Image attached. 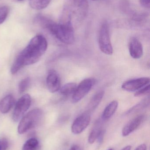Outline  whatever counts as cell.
Segmentation results:
<instances>
[{
	"instance_id": "f1b7e54d",
	"label": "cell",
	"mask_w": 150,
	"mask_h": 150,
	"mask_svg": "<svg viewBox=\"0 0 150 150\" xmlns=\"http://www.w3.org/2000/svg\"><path fill=\"white\" fill-rule=\"evenodd\" d=\"M113 150V149H108V150Z\"/></svg>"
},
{
	"instance_id": "603a6c76",
	"label": "cell",
	"mask_w": 150,
	"mask_h": 150,
	"mask_svg": "<svg viewBox=\"0 0 150 150\" xmlns=\"http://www.w3.org/2000/svg\"><path fill=\"white\" fill-rule=\"evenodd\" d=\"M8 147V142L5 138L0 140V150H6Z\"/></svg>"
},
{
	"instance_id": "5b68a950",
	"label": "cell",
	"mask_w": 150,
	"mask_h": 150,
	"mask_svg": "<svg viewBox=\"0 0 150 150\" xmlns=\"http://www.w3.org/2000/svg\"><path fill=\"white\" fill-rule=\"evenodd\" d=\"M96 82V80L93 78H87L83 80L77 86L75 91L72 95V102L77 103L82 99L91 90Z\"/></svg>"
},
{
	"instance_id": "8992f818",
	"label": "cell",
	"mask_w": 150,
	"mask_h": 150,
	"mask_svg": "<svg viewBox=\"0 0 150 150\" xmlns=\"http://www.w3.org/2000/svg\"><path fill=\"white\" fill-rule=\"evenodd\" d=\"M31 102V99L28 94H24L18 99L12 114V120L14 122H17L22 119L25 113L30 108Z\"/></svg>"
},
{
	"instance_id": "2e32d148",
	"label": "cell",
	"mask_w": 150,
	"mask_h": 150,
	"mask_svg": "<svg viewBox=\"0 0 150 150\" xmlns=\"http://www.w3.org/2000/svg\"><path fill=\"white\" fill-rule=\"evenodd\" d=\"M77 84L75 83H69L66 84L61 87L60 92L63 96H68L73 95L76 89Z\"/></svg>"
},
{
	"instance_id": "52a82bcc",
	"label": "cell",
	"mask_w": 150,
	"mask_h": 150,
	"mask_svg": "<svg viewBox=\"0 0 150 150\" xmlns=\"http://www.w3.org/2000/svg\"><path fill=\"white\" fill-rule=\"evenodd\" d=\"M90 120V115L88 112L79 115L72 123L71 132L76 135L81 134L88 127Z\"/></svg>"
},
{
	"instance_id": "ffe728a7",
	"label": "cell",
	"mask_w": 150,
	"mask_h": 150,
	"mask_svg": "<svg viewBox=\"0 0 150 150\" xmlns=\"http://www.w3.org/2000/svg\"><path fill=\"white\" fill-rule=\"evenodd\" d=\"M31 83V78L29 77L22 79L18 84V92L22 93L24 92Z\"/></svg>"
},
{
	"instance_id": "d4e9b609",
	"label": "cell",
	"mask_w": 150,
	"mask_h": 150,
	"mask_svg": "<svg viewBox=\"0 0 150 150\" xmlns=\"http://www.w3.org/2000/svg\"><path fill=\"white\" fill-rule=\"evenodd\" d=\"M105 131L104 129L101 131L100 132V134L99 135L98 137L97 140L98 142L100 143H101L102 142H103V139H104V134H105Z\"/></svg>"
},
{
	"instance_id": "9a60e30c",
	"label": "cell",
	"mask_w": 150,
	"mask_h": 150,
	"mask_svg": "<svg viewBox=\"0 0 150 150\" xmlns=\"http://www.w3.org/2000/svg\"><path fill=\"white\" fill-rule=\"evenodd\" d=\"M103 129L100 122H97L90 133L88 137V142L90 144L94 143L97 141L100 132Z\"/></svg>"
},
{
	"instance_id": "30bf717a",
	"label": "cell",
	"mask_w": 150,
	"mask_h": 150,
	"mask_svg": "<svg viewBox=\"0 0 150 150\" xmlns=\"http://www.w3.org/2000/svg\"><path fill=\"white\" fill-rule=\"evenodd\" d=\"M129 50L131 57L134 59H139L143 54V48L141 42L136 38L130 40L129 44Z\"/></svg>"
},
{
	"instance_id": "6da1fadb",
	"label": "cell",
	"mask_w": 150,
	"mask_h": 150,
	"mask_svg": "<svg viewBox=\"0 0 150 150\" xmlns=\"http://www.w3.org/2000/svg\"><path fill=\"white\" fill-rule=\"evenodd\" d=\"M47 47V41L44 36L39 35L33 37L13 62L11 68V74H16L25 66L38 62L45 52Z\"/></svg>"
},
{
	"instance_id": "7a4b0ae2",
	"label": "cell",
	"mask_w": 150,
	"mask_h": 150,
	"mask_svg": "<svg viewBox=\"0 0 150 150\" xmlns=\"http://www.w3.org/2000/svg\"><path fill=\"white\" fill-rule=\"evenodd\" d=\"M44 28L48 29L56 38L62 43L71 45L75 42L74 29L70 19L57 24L49 20Z\"/></svg>"
},
{
	"instance_id": "5bb4252c",
	"label": "cell",
	"mask_w": 150,
	"mask_h": 150,
	"mask_svg": "<svg viewBox=\"0 0 150 150\" xmlns=\"http://www.w3.org/2000/svg\"><path fill=\"white\" fill-rule=\"evenodd\" d=\"M105 92L103 91H100L97 93L91 100L88 106V112L90 113V112H92L95 110L102 100L104 97Z\"/></svg>"
},
{
	"instance_id": "3957f363",
	"label": "cell",
	"mask_w": 150,
	"mask_h": 150,
	"mask_svg": "<svg viewBox=\"0 0 150 150\" xmlns=\"http://www.w3.org/2000/svg\"><path fill=\"white\" fill-rule=\"evenodd\" d=\"M43 117V112L39 108L30 111L22 117L18 127V132L20 134L26 133L39 125Z\"/></svg>"
},
{
	"instance_id": "83f0119b",
	"label": "cell",
	"mask_w": 150,
	"mask_h": 150,
	"mask_svg": "<svg viewBox=\"0 0 150 150\" xmlns=\"http://www.w3.org/2000/svg\"><path fill=\"white\" fill-rule=\"evenodd\" d=\"M131 148H132V147H131L130 145H128V146L124 147V148L121 150H131Z\"/></svg>"
},
{
	"instance_id": "ac0fdd59",
	"label": "cell",
	"mask_w": 150,
	"mask_h": 150,
	"mask_svg": "<svg viewBox=\"0 0 150 150\" xmlns=\"http://www.w3.org/2000/svg\"><path fill=\"white\" fill-rule=\"evenodd\" d=\"M39 143L35 138L28 139L23 145L22 150H39Z\"/></svg>"
},
{
	"instance_id": "d6986e66",
	"label": "cell",
	"mask_w": 150,
	"mask_h": 150,
	"mask_svg": "<svg viewBox=\"0 0 150 150\" xmlns=\"http://www.w3.org/2000/svg\"><path fill=\"white\" fill-rule=\"evenodd\" d=\"M149 99H148L146 98L144 99V100L137 104L135 106H134V107L131 108L130 110H129L127 112V114H130L132 113L140 111L141 109H144V108L146 107L147 105L149 104Z\"/></svg>"
},
{
	"instance_id": "f546056e",
	"label": "cell",
	"mask_w": 150,
	"mask_h": 150,
	"mask_svg": "<svg viewBox=\"0 0 150 150\" xmlns=\"http://www.w3.org/2000/svg\"><path fill=\"white\" fill-rule=\"evenodd\" d=\"M17 1H24V0H17Z\"/></svg>"
},
{
	"instance_id": "9c48e42d",
	"label": "cell",
	"mask_w": 150,
	"mask_h": 150,
	"mask_svg": "<svg viewBox=\"0 0 150 150\" xmlns=\"http://www.w3.org/2000/svg\"><path fill=\"white\" fill-rule=\"evenodd\" d=\"M46 85L48 89L51 93L56 92L60 89V78L57 72L54 69H51L48 72Z\"/></svg>"
},
{
	"instance_id": "277c9868",
	"label": "cell",
	"mask_w": 150,
	"mask_h": 150,
	"mask_svg": "<svg viewBox=\"0 0 150 150\" xmlns=\"http://www.w3.org/2000/svg\"><path fill=\"white\" fill-rule=\"evenodd\" d=\"M99 46L100 51L107 55H112L113 48L111 43L109 28L107 23H104L100 30L98 38Z\"/></svg>"
},
{
	"instance_id": "e0dca14e",
	"label": "cell",
	"mask_w": 150,
	"mask_h": 150,
	"mask_svg": "<svg viewBox=\"0 0 150 150\" xmlns=\"http://www.w3.org/2000/svg\"><path fill=\"white\" fill-rule=\"evenodd\" d=\"M51 0H30L29 4L31 8L35 10H41L46 8Z\"/></svg>"
},
{
	"instance_id": "ba28073f",
	"label": "cell",
	"mask_w": 150,
	"mask_h": 150,
	"mask_svg": "<svg viewBox=\"0 0 150 150\" xmlns=\"http://www.w3.org/2000/svg\"><path fill=\"white\" fill-rule=\"evenodd\" d=\"M149 77H144L139 78L126 81L122 86V88L127 91H135L149 84Z\"/></svg>"
},
{
	"instance_id": "44dd1931",
	"label": "cell",
	"mask_w": 150,
	"mask_h": 150,
	"mask_svg": "<svg viewBox=\"0 0 150 150\" xmlns=\"http://www.w3.org/2000/svg\"><path fill=\"white\" fill-rule=\"evenodd\" d=\"M9 12V8L7 6L0 7V24L4 23L6 20Z\"/></svg>"
},
{
	"instance_id": "cb8c5ba5",
	"label": "cell",
	"mask_w": 150,
	"mask_h": 150,
	"mask_svg": "<svg viewBox=\"0 0 150 150\" xmlns=\"http://www.w3.org/2000/svg\"><path fill=\"white\" fill-rule=\"evenodd\" d=\"M141 4L146 8H149L150 6V0H140Z\"/></svg>"
},
{
	"instance_id": "7c38bea8",
	"label": "cell",
	"mask_w": 150,
	"mask_h": 150,
	"mask_svg": "<svg viewBox=\"0 0 150 150\" xmlns=\"http://www.w3.org/2000/svg\"><path fill=\"white\" fill-rule=\"evenodd\" d=\"M15 102L14 97L11 95L5 96L0 101V112L6 114L9 112Z\"/></svg>"
},
{
	"instance_id": "484cf974",
	"label": "cell",
	"mask_w": 150,
	"mask_h": 150,
	"mask_svg": "<svg viewBox=\"0 0 150 150\" xmlns=\"http://www.w3.org/2000/svg\"><path fill=\"white\" fill-rule=\"evenodd\" d=\"M147 146L144 144H141L137 147L135 150H147Z\"/></svg>"
},
{
	"instance_id": "4fadbf2b",
	"label": "cell",
	"mask_w": 150,
	"mask_h": 150,
	"mask_svg": "<svg viewBox=\"0 0 150 150\" xmlns=\"http://www.w3.org/2000/svg\"><path fill=\"white\" fill-rule=\"evenodd\" d=\"M118 101L113 100L110 102L105 108L102 114L103 120H107L110 119L114 114L118 107Z\"/></svg>"
},
{
	"instance_id": "4316f807",
	"label": "cell",
	"mask_w": 150,
	"mask_h": 150,
	"mask_svg": "<svg viewBox=\"0 0 150 150\" xmlns=\"http://www.w3.org/2000/svg\"><path fill=\"white\" fill-rule=\"evenodd\" d=\"M69 150H81V149L78 145H74L70 148Z\"/></svg>"
},
{
	"instance_id": "4dcf8cb0",
	"label": "cell",
	"mask_w": 150,
	"mask_h": 150,
	"mask_svg": "<svg viewBox=\"0 0 150 150\" xmlns=\"http://www.w3.org/2000/svg\"><path fill=\"white\" fill-rule=\"evenodd\" d=\"M93 1H95V0H93Z\"/></svg>"
},
{
	"instance_id": "7402d4cb",
	"label": "cell",
	"mask_w": 150,
	"mask_h": 150,
	"mask_svg": "<svg viewBox=\"0 0 150 150\" xmlns=\"http://www.w3.org/2000/svg\"><path fill=\"white\" fill-rule=\"evenodd\" d=\"M150 92V84L147 85L145 86L142 87L141 89L136 92L134 94L135 97H140V96H143L146 95L149 93Z\"/></svg>"
},
{
	"instance_id": "8fae6325",
	"label": "cell",
	"mask_w": 150,
	"mask_h": 150,
	"mask_svg": "<svg viewBox=\"0 0 150 150\" xmlns=\"http://www.w3.org/2000/svg\"><path fill=\"white\" fill-rule=\"evenodd\" d=\"M145 119L144 115H139L129 121L122 130V135L123 137H127L136 130L142 124Z\"/></svg>"
}]
</instances>
